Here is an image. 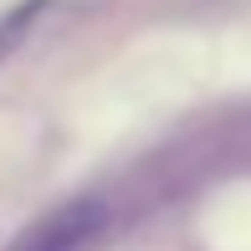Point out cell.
<instances>
[{
  "mask_svg": "<svg viewBox=\"0 0 251 251\" xmlns=\"http://www.w3.org/2000/svg\"><path fill=\"white\" fill-rule=\"evenodd\" d=\"M102 215H108L102 200H72L56 215H47V221L21 241V251H82L102 231Z\"/></svg>",
  "mask_w": 251,
  "mask_h": 251,
  "instance_id": "obj_1",
  "label": "cell"
}]
</instances>
